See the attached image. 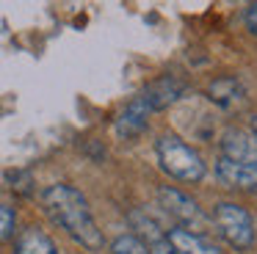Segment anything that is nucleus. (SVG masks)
Instances as JSON below:
<instances>
[{
    "mask_svg": "<svg viewBox=\"0 0 257 254\" xmlns=\"http://www.w3.org/2000/svg\"><path fill=\"white\" fill-rule=\"evenodd\" d=\"M42 210L58 229H64L83 248L100 251L105 246V237H102V229L97 226L94 215H91L89 202L75 185H67V182L47 185L42 191Z\"/></svg>",
    "mask_w": 257,
    "mask_h": 254,
    "instance_id": "1",
    "label": "nucleus"
},
{
    "mask_svg": "<svg viewBox=\"0 0 257 254\" xmlns=\"http://www.w3.org/2000/svg\"><path fill=\"white\" fill-rule=\"evenodd\" d=\"M155 155L161 169L180 182H202L207 174V163L202 160V155L191 144H185L183 138L172 136V133L158 138Z\"/></svg>",
    "mask_w": 257,
    "mask_h": 254,
    "instance_id": "2",
    "label": "nucleus"
},
{
    "mask_svg": "<svg viewBox=\"0 0 257 254\" xmlns=\"http://www.w3.org/2000/svg\"><path fill=\"white\" fill-rule=\"evenodd\" d=\"M213 226L218 229V235L229 243L232 248L243 251L254 243V221H251L249 210L240 207L235 202H218L213 207Z\"/></svg>",
    "mask_w": 257,
    "mask_h": 254,
    "instance_id": "3",
    "label": "nucleus"
},
{
    "mask_svg": "<svg viewBox=\"0 0 257 254\" xmlns=\"http://www.w3.org/2000/svg\"><path fill=\"white\" fill-rule=\"evenodd\" d=\"M158 202H161L163 213L172 215V218L180 224V229L205 235L210 218L202 213V207L191 196H185L183 191H177V188H172V185H161V188H158Z\"/></svg>",
    "mask_w": 257,
    "mask_h": 254,
    "instance_id": "4",
    "label": "nucleus"
},
{
    "mask_svg": "<svg viewBox=\"0 0 257 254\" xmlns=\"http://www.w3.org/2000/svg\"><path fill=\"white\" fill-rule=\"evenodd\" d=\"M185 88H188V86H185L180 77L161 75V77H155L152 83H147L144 91L139 94V99L147 105V108H150V113H158V110L172 108V105L185 94Z\"/></svg>",
    "mask_w": 257,
    "mask_h": 254,
    "instance_id": "5",
    "label": "nucleus"
},
{
    "mask_svg": "<svg viewBox=\"0 0 257 254\" xmlns=\"http://www.w3.org/2000/svg\"><path fill=\"white\" fill-rule=\"evenodd\" d=\"M221 158H229L235 163H243L257 169V136L251 130L240 127H227L221 133Z\"/></svg>",
    "mask_w": 257,
    "mask_h": 254,
    "instance_id": "6",
    "label": "nucleus"
},
{
    "mask_svg": "<svg viewBox=\"0 0 257 254\" xmlns=\"http://www.w3.org/2000/svg\"><path fill=\"white\" fill-rule=\"evenodd\" d=\"M216 177L229 191H240V193L257 196V169H251V166L235 163L229 158H218L216 160Z\"/></svg>",
    "mask_w": 257,
    "mask_h": 254,
    "instance_id": "7",
    "label": "nucleus"
},
{
    "mask_svg": "<svg viewBox=\"0 0 257 254\" xmlns=\"http://www.w3.org/2000/svg\"><path fill=\"white\" fill-rule=\"evenodd\" d=\"M150 108H147L144 102H141L139 97H133L127 105H124L122 110H119L116 121H113V133H116L119 138H136L141 136V133L147 130V121H150Z\"/></svg>",
    "mask_w": 257,
    "mask_h": 254,
    "instance_id": "8",
    "label": "nucleus"
},
{
    "mask_svg": "<svg viewBox=\"0 0 257 254\" xmlns=\"http://www.w3.org/2000/svg\"><path fill=\"white\" fill-rule=\"evenodd\" d=\"M207 97H210V102H216L224 110H238L246 105V88L238 77L224 75V77H216L207 86Z\"/></svg>",
    "mask_w": 257,
    "mask_h": 254,
    "instance_id": "9",
    "label": "nucleus"
},
{
    "mask_svg": "<svg viewBox=\"0 0 257 254\" xmlns=\"http://www.w3.org/2000/svg\"><path fill=\"white\" fill-rule=\"evenodd\" d=\"M166 246L174 254H221L207 235H196V232L180 229V226L166 232Z\"/></svg>",
    "mask_w": 257,
    "mask_h": 254,
    "instance_id": "10",
    "label": "nucleus"
},
{
    "mask_svg": "<svg viewBox=\"0 0 257 254\" xmlns=\"http://www.w3.org/2000/svg\"><path fill=\"white\" fill-rule=\"evenodd\" d=\"M130 226L136 229L133 237H139L147 248L155 246V243H163V240H166V232H169L161 221L152 218V215L147 213V207H139V210L130 213Z\"/></svg>",
    "mask_w": 257,
    "mask_h": 254,
    "instance_id": "11",
    "label": "nucleus"
},
{
    "mask_svg": "<svg viewBox=\"0 0 257 254\" xmlns=\"http://www.w3.org/2000/svg\"><path fill=\"white\" fill-rule=\"evenodd\" d=\"M14 254H58V248L47 232H42L39 226H28L14 240Z\"/></svg>",
    "mask_w": 257,
    "mask_h": 254,
    "instance_id": "12",
    "label": "nucleus"
},
{
    "mask_svg": "<svg viewBox=\"0 0 257 254\" xmlns=\"http://www.w3.org/2000/svg\"><path fill=\"white\" fill-rule=\"evenodd\" d=\"M111 254H150V248L133 235H119L111 243Z\"/></svg>",
    "mask_w": 257,
    "mask_h": 254,
    "instance_id": "13",
    "label": "nucleus"
},
{
    "mask_svg": "<svg viewBox=\"0 0 257 254\" xmlns=\"http://www.w3.org/2000/svg\"><path fill=\"white\" fill-rule=\"evenodd\" d=\"M14 229H17V213L9 204H0V243L12 240Z\"/></svg>",
    "mask_w": 257,
    "mask_h": 254,
    "instance_id": "14",
    "label": "nucleus"
},
{
    "mask_svg": "<svg viewBox=\"0 0 257 254\" xmlns=\"http://www.w3.org/2000/svg\"><path fill=\"white\" fill-rule=\"evenodd\" d=\"M243 22H246V31H249L251 36H257V3H251L249 9H246Z\"/></svg>",
    "mask_w": 257,
    "mask_h": 254,
    "instance_id": "15",
    "label": "nucleus"
},
{
    "mask_svg": "<svg viewBox=\"0 0 257 254\" xmlns=\"http://www.w3.org/2000/svg\"><path fill=\"white\" fill-rule=\"evenodd\" d=\"M150 248H152V251H150V254H174V251H172V248H169V246H166V240H163V243H155V246H150Z\"/></svg>",
    "mask_w": 257,
    "mask_h": 254,
    "instance_id": "16",
    "label": "nucleus"
},
{
    "mask_svg": "<svg viewBox=\"0 0 257 254\" xmlns=\"http://www.w3.org/2000/svg\"><path fill=\"white\" fill-rule=\"evenodd\" d=\"M251 133H254V136H257V116H254V119H251Z\"/></svg>",
    "mask_w": 257,
    "mask_h": 254,
    "instance_id": "17",
    "label": "nucleus"
}]
</instances>
